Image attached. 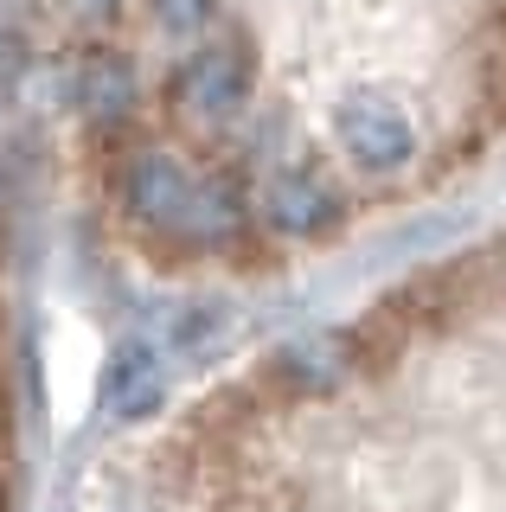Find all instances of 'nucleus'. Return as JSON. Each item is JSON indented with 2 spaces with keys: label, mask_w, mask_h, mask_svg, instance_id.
<instances>
[{
  "label": "nucleus",
  "mask_w": 506,
  "mask_h": 512,
  "mask_svg": "<svg viewBox=\"0 0 506 512\" xmlns=\"http://www.w3.org/2000/svg\"><path fill=\"white\" fill-rule=\"evenodd\" d=\"M71 122L103 244L263 295L506 154V0H84Z\"/></svg>",
  "instance_id": "1"
},
{
  "label": "nucleus",
  "mask_w": 506,
  "mask_h": 512,
  "mask_svg": "<svg viewBox=\"0 0 506 512\" xmlns=\"http://www.w3.org/2000/svg\"><path fill=\"white\" fill-rule=\"evenodd\" d=\"M90 512H506V218L148 397Z\"/></svg>",
  "instance_id": "2"
}]
</instances>
